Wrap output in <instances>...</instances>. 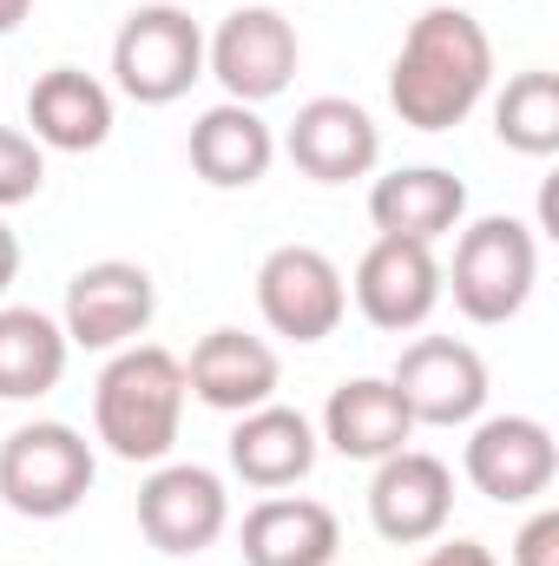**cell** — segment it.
<instances>
[{"instance_id": "obj_14", "label": "cell", "mask_w": 559, "mask_h": 566, "mask_svg": "<svg viewBox=\"0 0 559 566\" xmlns=\"http://www.w3.org/2000/svg\"><path fill=\"white\" fill-rule=\"evenodd\" d=\"M349 296H356V310H362L376 329H389V336L421 329V323L434 316V303H441V258H434V244L376 238V244L362 251L356 277H349Z\"/></svg>"}, {"instance_id": "obj_16", "label": "cell", "mask_w": 559, "mask_h": 566, "mask_svg": "<svg viewBox=\"0 0 559 566\" xmlns=\"http://www.w3.org/2000/svg\"><path fill=\"white\" fill-rule=\"evenodd\" d=\"M461 218H467V185L447 165H402V171H382L369 185V224H376V238L441 244L447 231H461Z\"/></svg>"}, {"instance_id": "obj_9", "label": "cell", "mask_w": 559, "mask_h": 566, "mask_svg": "<svg viewBox=\"0 0 559 566\" xmlns=\"http://www.w3.org/2000/svg\"><path fill=\"white\" fill-rule=\"evenodd\" d=\"M461 448V474L474 481V494H487L494 507H527L553 488L559 474V441L540 416H481L467 422Z\"/></svg>"}, {"instance_id": "obj_27", "label": "cell", "mask_w": 559, "mask_h": 566, "mask_svg": "<svg viewBox=\"0 0 559 566\" xmlns=\"http://www.w3.org/2000/svg\"><path fill=\"white\" fill-rule=\"evenodd\" d=\"M13 277H20V238H13V224L0 218V296L13 290Z\"/></svg>"}, {"instance_id": "obj_10", "label": "cell", "mask_w": 559, "mask_h": 566, "mask_svg": "<svg viewBox=\"0 0 559 566\" xmlns=\"http://www.w3.org/2000/svg\"><path fill=\"white\" fill-rule=\"evenodd\" d=\"M158 316V283L145 264H126V258H99L86 271H73L66 283V303H60V329L73 349H126L139 343Z\"/></svg>"}, {"instance_id": "obj_6", "label": "cell", "mask_w": 559, "mask_h": 566, "mask_svg": "<svg viewBox=\"0 0 559 566\" xmlns=\"http://www.w3.org/2000/svg\"><path fill=\"white\" fill-rule=\"evenodd\" d=\"M296 60H303L296 27L283 20L277 7H238L204 40V73L238 106H271V99H283L289 80H296Z\"/></svg>"}, {"instance_id": "obj_12", "label": "cell", "mask_w": 559, "mask_h": 566, "mask_svg": "<svg viewBox=\"0 0 559 566\" xmlns=\"http://www.w3.org/2000/svg\"><path fill=\"white\" fill-rule=\"evenodd\" d=\"M454 514V468L428 448H395L389 461H376L369 481V527L389 547H428L441 541Z\"/></svg>"}, {"instance_id": "obj_2", "label": "cell", "mask_w": 559, "mask_h": 566, "mask_svg": "<svg viewBox=\"0 0 559 566\" xmlns=\"http://www.w3.org/2000/svg\"><path fill=\"white\" fill-rule=\"evenodd\" d=\"M178 422H184V363L158 343L113 349V363L93 382V434L106 441V454L158 468L178 448Z\"/></svg>"}, {"instance_id": "obj_19", "label": "cell", "mask_w": 559, "mask_h": 566, "mask_svg": "<svg viewBox=\"0 0 559 566\" xmlns=\"http://www.w3.org/2000/svg\"><path fill=\"white\" fill-rule=\"evenodd\" d=\"M27 126L40 151H99L113 139V86L86 66H53L27 93Z\"/></svg>"}, {"instance_id": "obj_3", "label": "cell", "mask_w": 559, "mask_h": 566, "mask_svg": "<svg viewBox=\"0 0 559 566\" xmlns=\"http://www.w3.org/2000/svg\"><path fill=\"white\" fill-rule=\"evenodd\" d=\"M534 283H540V231L494 211V218L461 224L454 264L441 271V296H454V310L467 323L494 329V323H514L527 310Z\"/></svg>"}, {"instance_id": "obj_5", "label": "cell", "mask_w": 559, "mask_h": 566, "mask_svg": "<svg viewBox=\"0 0 559 566\" xmlns=\"http://www.w3.org/2000/svg\"><path fill=\"white\" fill-rule=\"evenodd\" d=\"M198 80H204V27L171 0L133 7L126 27L113 33V86L133 106H178Z\"/></svg>"}, {"instance_id": "obj_25", "label": "cell", "mask_w": 559, "mask_h": 566, "mask_svg": "<svg viewBox=\"0 0 559 566\" xmlns=\"http://www.w3.org/2000/svg\"><path fill=\"white\" fill-rule=\"evenodd\" d=\"M514 566H559V507H540L514 534Z\"/></svg>"}, {"instance_id": "obj_17", "label": "cell", "mask_w": 559, "mask_h": 566, "mask_svg": "<svg viewBox=\"0 0 559 566\" xmlns=\"http://www.w3.org/2000/svg\"><path fill=\"white\" fill-rule=\"evenodd\" d=\"M316 448H323V434L303 409L264 402V409L238 416V428H231V474L257 494H283L316 468Z\"/></svg>"}, {"instance_id": "obj_1", "label": "cell", "mask_w": 559, "mask_h": 566, "mask_svg": "<svg viewBox=\"0 0 559 566\" xmlns=\"http://www.w3.org/2000/svg\"><path fill=\"white\" fill-rule=\"evenodd\" d=\"M494 86V40L467 7H428L389 66V106L415 133H454Z\"/></svg>"}, {"instance_id": "obj_13", "label": "cell", "mask_w": 559, "mask_h": 566, "mask_svg": "<svg viewBox=\"0 0 559 566\" xmlns=\"http://www.w3.org/2000/svg\"><path fill=\"white\" fill-rule=\"evenodd\" d=\"M283 151L303 178L316 185H349V178H369L382 165V126L369 119V106L342 99V93H323V99H303Z\"/></svg>"}, {"instance_id": "obj_22", "label": "cell", "mask_w": 559, "mask_h": 566, "mask_svg": "<svg viewBox=\"0 0 559 566\" xmlns=\"http://www.w3.org/2000/svg\"><path fill=\"white\" fill-rule=\"evenodd\" d=\"M66 329L33 303H0V402H40L66 376Z\"/></svg>"}, {"instance_id": "obj_8", "label": "cell", "mask_w": 559, "mask_h": 566, "mask_svg": "<svg viewBox=\"0 0 559 566\" xmlns=\"http://www.w3.org/2000/svg\"><path fill=\"white\" fill-rule=\"evenodd\" d=\"M231 527V494L198 461H158L139 488V534L165 560H198Z\"/></svg>"}, {"instance_id": "obj_18", "label": "cell", "mask_w": 559, "mask_h": 566, "mask_svg": "<svg viewBox=\"0 0 559 566\" xmlns=\"http://www.w3.org/2000/svg\"><path fill=\"white\" fill-rule=\"evenodd\" d=\"M191 171L211 185V191H251L271 165H277V133L257 106H238V99H218L211 113H198L191 126Z\"/></svg>"}, {"instance_id": "obj_29", "label": "cell", "mask_w": 559, "mask_h": 566, "mask_svg": "<svg viewBox=\"0 0 559 566\" xmlns=\"http://www.w3.org/2000/svg\"><path fill=\"white\" fill-rule=\"evenodd\" d=\"M184 566H198V560H184Z\"/></svg>"}, {"instance_id": "obj_24", "label": "cell", "mask_w": 559, "mask_h": 566, "mask_svg": "<svg viewBox=\"0 0 559 566\" xmlns=\"http://www.w3.org/2000/svg\"><path fill=\"white\" fill-rule=\"evenodd\" d=\"M46 185V151L33 145V133L20 126H0V211L13 205H33Z\"/></svg>"}, {"instance_id": "obj_15", "label": "cell", "mask_w": 559, "mask_h": 566, "mask_svg": "<svg viewBox=\"0 0 559 566\" xmlns=\"http://www.w3.org/2000/svg\"><path fill=\"white\" fill-rule=\"evenodd\" d=\"M277 382H283V363L277 349L251 329H204L191 343V363H184V396H198L204 409L218 416H251L264 402H277Z\"/></svg>"}, {"instance_id": "obj_26", "label": "cell", "mask_w": 559, "mask_h": 566, "mask_svg": "<svg viewBox=\"0 0 559 566\" xmlns=\"http://www.w3.org/2000/svg\"><path fill=\"white\" fill-rule=\"evenodd\" d=\"M421 566H500L481 541H441V547H428V560Z\"/></svg>"}, {"instance_id": "obj_11", "label": "cell", "mask_w": 559, "mask_h": 566, "mask_svg": "<svg viewBox=\"0 0 559 566\" xmlns=\"http://www.w3.org/2000/svg\"><path fill=\"white\" fill-rule=\"evenodd\" d=\"M395 396L409 402L415 428H467L487 409V363L461 336H415L395 356Z\"/></svg>"}, {"instance_id": "obj_23", "label": "cell", "mask_w": 559, "mask_h": 566, "mask_svg": "<svg viewBox=\"0 0 559 566\" xmlns=\"http://www.w3.org/2000/svg\"><path fill=\"white\" fill-rule=\"evenodd\" d=\"M494 139L520 158H553L559 151V73L527 66L494 93Z\"/></svg>"}, {"instance_id": "obj_28", "label": "cell", "mask_w": 559, "mask_h": 566, "mask_svg": "<svg viewBox=\"0 0 559 566\" xmlns=\"http://www.w3.org/2000/svg\"><path fill=\"white\" fill-rule=\"evenodd\" d=\"M27 13H33V0H0V33H13Z\"/></svg>"}, {"instance_id": "obj_21", "label": "cell", "mask_w": 559, "mask_h": 566, "mask_svg": "<svg viewBox=\"0 0 559 566\" xmlns=\"http://www.w3.org/2000/svg\"><path fill=\"white\" fill-rule=\"evenodd\" d=\"M238 541H244V566H336L342 527L309 494H264L244 514Z\"/></svg>"}, {"instance_id": "obj_20", "label": "cell", "mask_w": 559, "mask_h": 566, "mask_svg": "<svg viewBox=\"0 0 559 566\" xmlns=\"http://www.w3.org/2000/svg\"><path fill=\"white\" fill-rule=\"evenodd\" d=\"M323 441L342 461H369L376 468V461H389L395 448L415 441V416H409V402L395 396L389 376H356V382L329 389V402H323Z\"/></svg>"}, {"instance_id": "obj_4", "label": "cell", "mask_w": 559, "mask_h": 566, "mask_svg": "<svg viewBox=\"0 0 559 566\" xmlns=\"http://www.w3.org/2000/svg\"><path fill=\"white\" fill-rule=\"evenodd\" d=\"M99 481L93 441L73 422H20L0 441V501L20 521H66Z\"/></svg>"}, {"instance_id": "obj_7", "label": "cell", "mask_w": 559, "mask_h": 566, "mask_svg": "<svg viewBox=\"0 0 559 566\" xmlns=\"http://www.w3.org/2000/svg\"><path fill=\"white\" fill-rule=\"evenodd\" d=\"M257 316L283 343H323L349 316V283L329 251L316 244H277L257 264Z\"/></svg>"}]
</instances>
